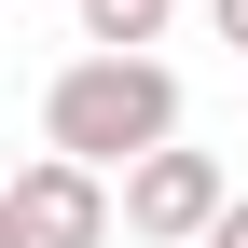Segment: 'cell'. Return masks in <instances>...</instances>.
Wrapping results in <instances>:
<instances>
[{"label":"cell","instance_id":"obj_1","mask_svg":"<svg viewBox=\"0 0 248 248\" xmlns=\"http://www.w3.org/2000/svg\"><path fill=\"white\" fill-rule=\"evenodd\" d=\"M42 152H69V166H124L138 179L152 152H179V69L166 55H69L42 97Z\"/></svg>","mask_w":248,"mask_h":248},{"label":"cell","instance_id":"obj_2","mask_svg":"<svg viewBox=\"0 0 248 248\" xmlns=\"http://www.w3.org/2000/svg\"><path fill=\"white\" fill-rule=\"evenodd\" d=\"M221 166H207V152H152L138 179H124V234H152V248H207L221 234Z\"/></svg>","mask_w":248,"mask_h":248},{"label":"cell","instance_id":"obj_3","mask_svg":"<svg viewBox=\"0 0 248 248\" xmlns=\"http://www.w3.org/2000/svg\"><path fill=\"white\" fill-rule=\"evenodd\" d=\"M14 221H28V248H110V179L97 166H69V152H28L14 166Z\"/></svg>","mask_w":248,"mask_h":248},{"label":"cell","instance_id":"obj_4","mask_svg":"<svg viewBox=\"0 0 248 248\" xmlns=\"http://www.w3.org/2000/svg\"><path fill=\"white\" fill-rule=\"evenodd\" d=\"M152 28H166V0H83V42L97 55H152Z\"/></svg>","mask_w":248,"mask_h":248},{"label":"cell","instance_id":"obj_5","mask_svg":"<svg viewBox=\"0 0 248 248\" xmlns=\"http://www.w3.org/2000/svg\"><path fill=\"white\" fill-rule=\"evenodd\" d=\"M207 14H221V42H234V69H248V0H207Z\"/></svg>","mask_w":248,"mask_h":248},{"label":"cell","instance_id":"obj_6","mask_svg":"<svg viewBox=\"0 0 248 248\" xmlns=\"http://www.w3.org/2000/svg\"><path fill=\"white\" fill-rule=\"evenodd\" d=\"M207 248H248V193H234V207H221V234H207Z\"/></svg>","mask_w":248,"mask_h":248},{"label":"cell","instance_id":"obj_7","mask_svg":"<svg viewBox=\"0 0 248 248\" xmlns=\"http://www.w3.org/2000/svg\"><path fill=\"white\" fill-rule=\"evenodd\" d=\"M0 248H28V221H14V179H0Z\"/></svg>","mask_w":248,"mask_h":248},{"label":"cell","instance_id":"obj_8","mask_svg":"<svg viewBox=\"0 0 248 248\" xmlns=\"http://www.w3.org/2000/svg\"><path fill=\"white\" fill-rule=\"evenodd\" d=\"M166 14H179V0H166Z\"/></svg>","mask_w":248,"mask_h":248}]
</instances>
